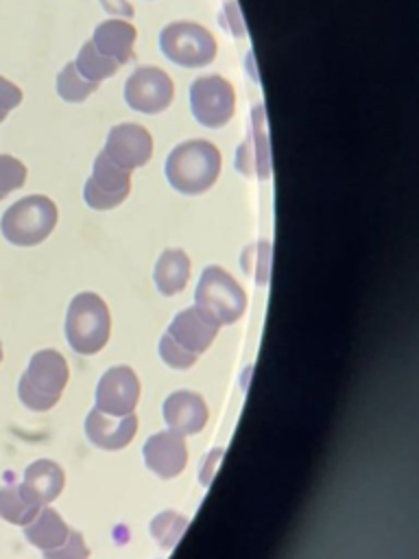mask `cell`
<instances>
[{"instance_id": "cell-1", "label": "cell", "mask_w": 419, "mask_h": 559, "mask_svg": "<svg viewBox=\"0 0 419 559\" xmlns=\"http://www.w3.org/2000/svg\"><path fill=\"white\" fill-rule=\"evenodd\" d=\"M166 179L181 194L207 192L220 173V151L210 140H185L166 157Z\"/></svg>"}, {"instance_id": "cell-2", "label": "cell", "mask_w": 419, "mask_h": 559, "mask_svg": "<svg viewBox=\"0 0 419 559\" xmlns=\"http://www.w3.org/2000/svg\"><path fill=\"white\" fill-rule=\"evenodd\" d=\"M218 323L196 306L175 314L166 334L159 341V356L172 369H188L212 345L218 334Z\"/></svg>"}, {"instance_id": "cell-3", "label": "cell", "mask_w": 419, "mask_h": 559, "mask_svg": "<svg viewBox=\"0 0 419 559\" xmlns=\"http://www.w3.org/2000/svg\"><path fill=\"white\" fill-rule=\"evenodd\" d=\"M68 362L57 349H39L31 356L26 371L20 378L17 395L20 402L31 411H48L52 408L65 384H68Z\"/></svg>"}, {"instance_id": "cell-4", "label": "cell", "mask_w": 419, "mask_h": 559, "mask_svg": "<svg viewBox=\"0 0 419 559\" xmlns=\"http://www.w3.org/2000/svg\"><path fill=\"white\" fill-rule=\"evenodd\" d=\"M109 308L96 293H79L65 312V338L76 354L100 352L109 341Z\"/></svg>"}, {"instance_id": "cell-5", "label": "cell", "mask_w": 419, "mask_h": 559, "mask_svg": "<svg viewBox=\"0 0 419 559\" xmlns=\"http://www.w3.org/2000/svg\"><path fill=\"white\" fill-rule=\"evenodd\" d=\"M57 205L44 194H28L15 201L0 221L2 236L17 247L39 245L57 225Z\"/></svg>"}, {"instance_id": "cell-6", "label": "cell", "mask_w": 419, "mask_h": 559, "mask_svg": "<svg viewBox=\"0 0 419 559\" xmlns=\"http://www.w3.org/2000/svg\"><path fill=\"white\" fill-rule=\"evenodd\" d=\"M194 306L218 325H229L244 314L247 293L225 269L210 264L196 284Z\"/></svg>"}, {"instance_id": "cell-7", "label": "cell", "mask_w": 419, "mask_h": 559, "mask_svg": "<svg viewBox=\"0 0 419 559\" xmlns=\"http://www.w3.org/2000/svg\"><path fill=\"white\" fill-rule=\"evenodd\" d=\"M159 50L175 66L205 68L216 59L218 46L214 35L205 26L188 20H177L161 28Z\"/></svg>"}, {"instance_id": "cell-8", "label": "cell", "mask_w": 419, "mask_h": 559, "mask_svg": "<svg viewBox=\"0 0 419 559\" xmlns=\"http://www.w3.org/2000/svg\"><path fill=\"white\" fill-rule=\"evenodd\" d=\"M190 111L207 129H223L236 111L234 85L220 74H205L190 85Z\"/></svg>"}, {"instance_id": "cell-9", "label": "cell", "mask_w": 419, "mask_h": 559, "mask_svg": "<svg viewBox=\"0 0 419 559\" xmlns=\"http://www.w3.org/2000/svg\"><path fill=\"white\" fill-rule=\"evenodd\" d=\"M175 98L172 79L155 66H140L124 83V103L140 114H161Z\"/></svg>"}, {"instance_id": "cell-10", "label": "cell", "mask_w": 419, "mask_h": 559, "mask_svg": "<svg viewBox=\"0 0 419 559\" xmlns=\"http://www.w3.org/2000/svg\"><path fill=\"white\" fill-rule=\"evenodd\" d=\"M131 192V173L122 170L100 151L94 159L92 175L83 186V201L92 210H113Z\"/></svg>"}, {"instance_id": "cell-11", "label": "cell", "mask_w": 419, "mask_h": 559, "mask_svg": "<svg viewBox=\"0 0 419 559\" xmlns=\"http://www.w3.org/2000/svg\"><path fill=\"white\" fill-rule=\"evenodd\" d=\"M103 153L109 157V162L131 173L151 159L153 138L142 124L120 122L109 129Z\"/></svg>"}, {"instance_id": "cell-12", "label": "cell", "mask_w": 419, "mask_h": 559, "mask_svg": "<svg viewBox=\"0 0 419 559\" xmlns=\"http://www.w3.org/2000/svg\"><path fill=\"white\" fill-rule=\"evenodd\" d=\"M140 400V380L127 365L111 367L103 373L96 386V408L107 415H129Z\"/></svg>"}, {"instance_id": "cell-13", "label": "cell", "mask_w": 419, "mask_h": 559, "mask_svg": "<svg viewBox=\"0 0 419 559\" xmlns=\"http://www.w3.org/2000/svg\"><path fill=\"white\" fill-rule=\"evenodd\" d=\"M144 463L159 478H175L188 463V450L181 435L159 430L144 443Z\"/></svg>"}, {"instance_id": "cell-14", "label": "cell", "mask_w": 419, "mask_h": 559, "mask_svg": "<svg viewBox=\"0 0 419 559\" xmlns=\"http://www.w3.org/2000/svg\"><path fill=\"white\" fill-rule=\"evenodd\" d=\"M137 430L135 413L116 417L92 408L85 417V435L100 450H122L131 443Z\"/></svg>"}, {"instance_id": "cell-15", "label": "cell", "mask_w": 419, "mask_h": 559, "mask_svg": "<svg viewBox=\"0 0 419 559\" xmlns=\"http://www.w3.org/2000/svg\"><path fill=\"white\" fill-rule=\"evenodd\" d=\"M164 419L168 428L181 437L199 435L210 417L205 400L194 391H175L164 402Z\"/></svg>"}, {"instance_id": "cell-16", "label": "cell", "mask_w": 419, "mask_h": 559, "mask_svg": "<svg viewBox=\"0 0 419 559\" xmlns=\"http://www.w3.org/2000/svg\"><path fill=\"white\" fill-rule=\"evenodd\" d=\"M249 135L236 151V168L244 177H255V179H268L271 173V153H268V142H266V127H264V111L258 107L253 111Z\"/></svg>"}, {"instance_id": "cell-17", "label": "cell", "mask_w": 419, "mask_h": 559, "mask_svg": "<svg viewBox=\"0 0 419 559\" xmlns=\"http://www.w3.org/2000/svg\"><path fill=\"white\" fill-rule=\"evenodd\" d=\"M135 37H137V31L131 22L122 17H111L100 22L94 28L92 44L100 55L113 59L118 66H124L133 59Z\"/></svg>"}, {"instance_id": "cell-18", "label": "cell", "mask_w": 419, "mask_h": 559, "mask_svg": "<svg viewBox=\"0 0 419 559\" xmlns=\"http://www.w3.org/2000/svg\"><path fill=\"white\" fill-rule=\"evenodd\" d=\"M65 483V474L63 469L50 461V459H39L35 463H31L24 472V480L22 487L41 504L52 502Z\"/></svg>"}, {"instance_id": "cell-19", "label": "cell", "mask_w": 419, "mask_h": 559, "mask_svg": "<svg viewBox=\"0 0 419 559\" xmlns=\"http://www.w3.org/2000/svg\"><path fill=\"white\" fill-rule=\"evenodd\" d=\"M190 277V258L181 249H166L155 264V286L161 295L170 297L185 288Z\"/></svg>"}, {"instance_id": "cell-20", "label": "cell", "mask_w": 419, "mask_h": 559, "mask_svg": "<svg viewBox=\"0 0 419 559\" xmlns=\"http://www.w3.org/2000/svg\"><path fill=\"white\" fill-rule=\"evenodd\" d=\"M68 533H70L68 524L50 507H41L39 513L24 526V537L28 539V544H33L41 550L61 546L65 542Z\"/></svg>"}, {"instance_id": "cell-21", "label": "cell", "mask_w": 419, "mask_h": 559, "mask_svg": "<svg viewBox=\"0 0 419 559\" xmlns=\"http://www.w3.org/2000/svg\"><path fill=\"white\" fill-rule=\"evenodd\" d=\"M41 507L44 504L37 502L22 487V483H7L4 487H0V518L11 524L26 526L39 513Z\"/></svg>"}, {"instance_id": "cell-22", "label": "cell", "mask_w": 419, "mask_h": 559, "mask_svg": "<svg viewBox=\"0 0 419 559\" xmlns=\"http://www.w3.org/2000/svg\"><path fill=\"white\" fill-rule=\"evenodd\" d=\"M74 66H76V70H79V74H81L83 79L94 81V83H100V81H105V79H111V76L118 72V68H120L113 59L100 55V52L94 48L92 39L81 46Z\"/></svg>"}, {"instance_id": "cell-23", "label": "cell", "mask_w": 419, "mask_h": 559, "mask_svg": "<svg viewBox=\"0 0 419 559\" xmlns=\"http://www.w3.org/2000/svg\"><path fill=\"white\" fill-rule=\"evenodd\" d=\"M98 85L100 83L83 79L79 74L74 61L65 63L63 70L57 74V94L65 103H83V100H87L98 90Z\"/></svg>"}, {"instance_id": "cell-24", "label": "cell", "mask_w": 419, "mask_h": 559, "mask_svg": "<svg viewBox=\"0 0 419 559\" xmlns=\"http://www.w3.org/2000/svg\"><path fill=\"white\" fill-rule=\"evenodd\" d=\"M185 524H188V520L181 513H177V511H161L151 522V535H153V539L161 548H172L179 542Z\"/></svg>"}, {"instance_id": "cell-25", "label": "cell", "mask_w": 419, "mask_h": 559, "mask_svg": "<svg viewBox=\"0 0 419 559\" xmlns=\"http://www.w3.org/2000/svg\"><path fill=\"white\" fill-rule=\"evenodd\" d=\"M26 181V166L13 155H0V201Z\"/></svg>"}, {"instance_id": "cell-26", "label": "cell", "mask_w": 419, "mask_h": 559, "mask_svg": "<svg viewBox=\"0 0 419 559\" xmlns=\"http://www.w3.org/2000/svg\"><path fill=\"white\" fill-rule=\"evenodd\" d=\"M87 557H89V548L83 535L76 531H70L61 546L44 550V559H87Z\"/></svg>"}, {"instance_id": "cell-27", "label": "cell", "mask_w": 419, "mask_h": 559, "mask_svg": "<svg viewBox=\"0 0 419 559\" xmlns=\"http://www.w3.org/2000/svg\"><path fill=\"white\" fill-rule=\"evenodd\" d=\"M220 26L225 31H229L234 37L242 39L247 37V24L242 20V13L238 9V2L236 0H227L225 7H223V13H220Z\"/></svg>"}, {"instance_id": "cell-28", "label": "cell", "mask_w": 419, "mask_h": 559, "mask_svg": "<svg viewBox=\"0 0 419 559\" xmlns=\"http://www.w3.org/2000/svg\"><path fill=\"white\" fill-rule=\"evenodd\" d=\"M22 103V90L11 83L9 79L0 76V122L7 118L11 109H15Z\"/></svg>"}, {"instance_id": "cell-29", "label": "cell", "mask_w": 419, "mask_h": 559, "mask_svg": "<svg viewBox=\"0 0 419 559\" xmlns=\"http://www.w3.org/2000/svg\"><path fill=\"white\" fill-rule=\"evenodd\" d=\"M100 7L111 17H133V7L127 0H100Z\"/></svg>"}, {"instance_id": "cell-30", "label": "cell", "mask_w": 419, "mask_h": 559, "mask_svg": "<svg viewBox=\"0 0 419 559\" xmlns=\"http://www.w3.org/2000/svg\"><path fill=\"white\" fill-rule=\"evenodd\" d=\"M0 360H2V343H0Z\"/></svg>"}]
</instances>
